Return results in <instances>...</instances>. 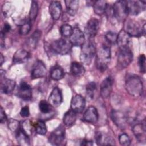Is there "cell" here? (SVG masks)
Listing matches in <instances>:
<instances>
[{"instance_id":"obj_19","label":"cell","mask_w":146,"mask_h":146,"mask_svg":"<svg viewBox=\"0 0 146 146\" xmlns=\"http://www.w3.org/2000/svg\"><path fill=\"white\" fill-rule=\"evenodd\" d=\"M63 98L60 90L58 87H55L51 91L48 100L50 104L54 107H58L62 102Z\"/></svg>"},{"instance_id":"obj_42","label":"cell","mask_w":146,"mask_h":146,"mask_svg":"<svg viewBox=\"0 0 146 146\" xmlns=\"http://www.w3.org/2000/svg\"><path fill=\"white\" fill-rule=\"evenodd\" d=\"M20 115L23 117H27L30 115V111L28 106H24L21 108L20 111Z\"/></svg>"},{"instance_id":"obj_11","label":"cell","mask_w":146,"mask_h":146,"mask_svg":"<svg viewBox=\"0 0 146 146\" xmlns=\"http://www.w3.org/2000/svg\"><path fill=\"white\" fill-rule=\"evenodd\" d=\"M132 131L136 139L142 143L145 142L146 134H145V120L141 123H137L133 124L132 127Z\"/></svg>"},{"instance_id":"obj_10","label":"cell","mask_w":146,"mask_h":146,"mask_svg":"<svg viewBox=\"0 0 146 146\" xmlns=\"http://www.w3.org/2000/svg\"><path fill=\"white\" fill-rule=\"evenodd\" d=\"M99 29V21L94 18H91L87 23L84 28L85 34L89 39L95 36Z\"/></svg>"},{"instance_id":"obj_18","label":"cell","mask_w":146,"mask_h":146,"mask_svg":"<svg viewBox=\"0 0 146 146\" xmlns=\"http://www.w3.org/2000/svg\"><path fill=\"white\" fill-rule=\"evenodd\" d=\"M116 43L119 48L130 47L131 36L124 30H121L117 34Z\"/></svg>"},{"instance_id":"obj_41","label":"cell","mask_w":146,"mask_h":146,"mask_svg":"<svg viewBox=\"0 0 146 146\" xmlns=\"http://www.w3.org/2000/svg\"><path fill=\"white\" fill-rule=\"evenodd\" d=\"M138 63L140 72L144 74L145 72V56L144 54H141L139 56Z\"/></svg>"},{"instance_id":"obj_12","label":"cell","mask_w":146,"mask_h":146,"mask_svg":"<svg viewBox=\"0 0 146 146\" xmlns=\"http://www.w3.org/2000/svg\"><path fill=\"white\" fill-rule=\"evenodd\" d=\"M111 117L115 124L120 129H124L127 123V118L121 111L113 110L111 113Z\"/></svg>"},{"instance_id":"obj_14","label":"cell","mask_w":146,"mask_h":146,"mask_svg":"<svg viewBox=\"0 0 146 146\" xmlns=\"http://www.w3.org/2000/svg\"><path fill=\"white\" fill-rule=\"evenodd\" d=\"M112 86L113 79L111 76H108L102 81L100 86V94L103 98H107L111 95Z\"/></svg>"},{"instance_id":"obj_27","label":"cell","mask_w":146,"mask_h":146,"mask_svg":"<svg viewBox=\"0 0 146 146\" xmlns=\"http://www.w3.org/2000/svg\"><path fill=\"white\" fill-rule=\"evenodd\" d=\"M16 139L18 144L21 145L27 146L30 145L29 135L21 128L17 132Z\"/></svg>"},{"instance_id":"obj_1","label":"cell","mask_w":146,"mask_h":146,"mask_svg":"<svg viewBox=\"0 0 146 146\" xmlns=\"http://www.w3.org/2000/svg\"><path fill=\"white\" fill-rule=\"evenodd\" d=\"M111 52L109 46L103 44L96 51L95 64L96 68L101 71H105L111 61Z\"/></svg>"},{"instance_id":"obj_46","label":"cell","mask_w":146,"mask_h":146,"mask_svg":"<svg viewBox=\"0 0 146 146\" xmlns=\"http://www.w3.org/2000/svg\"><path fill=\"white\" fill-rule=\"evenodd\" d=\"M3 60H4V57H3V56L2 55V54H1V66L2 65V64H3Z\"/></svg>"},{"instance_id":"obj_25","label":"cell","mask_w":146,"mask_h":146,"mask_svg":"<svg viewBox=\"0 0 146 146\" xmlns=\"http://www.w3.org/2000/svg\"><path fill=\"white\" fill-rule=\"evenodd\" d=\"M42 33L40 30H35L29 38L27 40V47L32 50L35 49L41 37Z\"/></svg>"},{"instance_id":"obj_24","label":"cell","mask_w":146,"mask_h":146,"mask_svg":"<svg viewBox=\"0 0 146 146\" xmlns=\"http://www.w3.org/2000/svg\"><path fill=\"white\" fill-rule=\"evenodd\" d=\"M15 86V82L13 80L4 78L1 79V91L3 94H8L11 92Z\"/></svg>"},{"instance_id":"obj_39","label":"cell","mask_w":146,"mask_h":146,"mask_svg":"<svg viewBox=\"0 0 146 146\" xmlns=\"http://www.w3.org/2000/svg\"><path fill=\"white\" fill-rule=\"evenodd\" d=\"M8 127L13 132H17L20 128L19 122L15 119H10L8 120Z\"/></svg>"},{"instance_id":"obj_30","label":"cell","mask_w":146,"mask_h":146,"mask_svg":"<svg viewBox=\"0 0 146 146\" xmlns=\"http://www.w3.org/2000/svg\"><path fill=\"white\" fill-rule=\"evenodd\" d=\"M107 4L106 1H96L94 2L93 4V8L94 12L99 15H101L103 14L107 9Z\"/></svg>"},{"instance_id":"obj_17","label":"cell","mask_w":146,"mask_h":146,"mask_svg":"<svg viewBox=\"0 0 146 146\" xmlns=\"http://www.w3.org/2000/svg\"><path fill=\"white\" fill-rule=\"evenodd\" d=\"M86 100L83 97L80 95L74 96L71 102V109L76 113H81L84 109Z\"/></svg>"},{"instance_id":"obj_15","label":"cell","mask_w":146,"mask_h":146,"mask_svg":"<svg viewBox=\"0 0 146 146\" xmlns=\"http://www.w3.org/2000/svg\"><path fill=\"white\" fill-rule=\"evenodd\" d=\"M18 96L25 101H29L32 98V90L30 86L26 82H21L18 88Z\"/></svg>"},{"instance_id":"obj_8","label":"cell","mask_w":146,"mask_h":146,"mask_svg":"<svg viewBox=\"0 0 146 146\" xmlns=\"http://www.w3.org/2000/svg\"><path fill=\"white\" fill-rule=\"evenodd\" d=\"M65 139V128L63 125H60L50 135L49 142L54 145H60Z\"/></svg>"},{"instance_id":"obj_43","label":"cell","mask_w":146,"mask_h":146,"mask_svg":"<svg viewBox=\"0 0 146 146\" xmlns=\"http://www.w3.org/2000/svg\"><path fill=\"white\" fill-rule=\"evenodd\" d=\"M11 30V26L10 25L7 23H5L4 24V26H3V28L1 31V37H3V36H5V34H7V33H9Z\"/></svg>"},{"instance_id":"obj_5","label":"cell","mask_w":146,"mask_h":146,"mask_svg":"<svg viewBox=\"0 0 146 146\" xmlns=\"http://www.w3.org/2000/svg\"><path fill=\"white\" fill-rule=\"evenodd\" d=\"M145 25L141 26L136 21L129 19L124 23V30L126 31L131 37H140L145 34Z\"/></svg>"},{"instance_id":"obj_6","label":"cell","mask_w":146,"mask_h":146,"mask_svg":"<svg viewBox=\"0 0 146 146\" xmlns=\"http://www.w3.org/2000/svg\"><path fill=\"white\" fill-rule=\"evenodd\" d=\"M71 46L72 44L70 41L66 39L61 38L54 40L50 45V48L54 53L63 55L70 51Z\"/></svg>"},{"instance_id":"obj_31","label":"cell","mask_w":146,"mask_h":146,"mask_svg":"<svg viewBox=\"0 0 146 146\" xmlns=\"http://www.w3.org/2000/svg\"><path fill=\"white\" fill-rule=\"evenodd\" d=\"M63 76L64 72L61 67L59 66H55L51 69L50 72V76L53 80H59L61 79Z\"/></svg>"},{"instance_id":"obj_38","label":"cell","mask_w":146,"mask_h":146,"mask_svg":"<svg viewBox=\"0 0 146 146\" xmlns=\"http://www.w3.org/2000/svg\"><path fill=\"white\" fill-rule=\"evenodd\" d=\"M117 34L112 31H108L105 35L106 40L110 44H115L116 43Z\"/></svg>"},{"instance_id":"obj_35","label":"cell","mask_w":146,"mask_h":146,"mask_svg":"<svg viewBox=\"0 0 146 146\" xmlns=\"http://www.w3.org/2000/svg\"><path fill=\"white\" fill-rule=\"evenodd\" d=\"M73 32L72 27L68 24H64L60 28V33L65 38L70 37Z\"/></svg>"},{"instance_id":"obj_4","label":"cell","mask_w":146,"mask_h":146,"mask_svg":"<svg viewBox=\"0 0 146 146\" xmlns=\"http://www.w3.org/2000/svg\"><path fill=\"white\" fill-rule=\"evenodd\" d=\"M132 60L133 53L130 47L119 48L117 58V67L119 70L126 68Z\"/></svg>"},{"instance_id":"obj_7","label":"cell","mask_w":146,"mask_h":146,"mask_svg":"<svg viewBox=\"0 0 146 146\" xmlns=\"http://www.w3.org/2000/svg\"><path fill=\"white\" fill-rule=\"evenodd\" d=\"M112 11L113 15L119 21H124L128 15L127 1H116L113 4Z\"/></svg>"},{"instance_id":"obj_3","label":"cell","mask_w":146,"mask_h":146,"mask_svg":"<svg viewBox=\"0 0 146 146\" xmlns=\"http://www.w3.org/2000/svg\"><path fill=\"white\" fill-rule=\"evenodd\" d=\"M96 47L94 43L91 40L85 41L82 45V50L80 54V59L83 64L89 65L96 54Z\"/></svg>"},{"instance_id":"obj_22","label":"cell","mask_w":146,"mask_h":146,"mask_svg":"<svg viewBox=\"0 0 146 146\" xmlns=\"http://www.w3.org/2000/svg\"><path fill=\"white\" fill-rule=\"evenodd\" d=\"M30 56V54L27 51L24 49H19L15 52L13 58V62L15 64L22 63L26 62L29 59Z\"/></svg>"},{"instance_id":"obj_44","label":"cell","mask_w":146,"mask_h":146,"mask_svg":"<svg viewBox=\"0 0 146 146\" xmlns=\"http://www.w3.org/2000/svg\"><path fill=\"white\" fill-rule=\"evenodd\" d=\"M6 121H7V116L6 115V113H5L3 109L2 108V107H1V114H0V122L1 124H3Z\"/></svg>"},{"instance_id":"obj_20","label":"cell","mask_w":146,"mask_h":146,"mask_svg":"<svg viewBox=\"0 0 146 146\" xmlns=\"http://www.w3.org/2000/svg\"><path fill=\"white\" fill-rule=\"evenodd\" d=\"M98 118V112L96 108L94 106L88 107L83 115V120L90 123H96Z\"/></svg>"},{"instance_id":"obj_40","label":"cell","mask_w":146,"mask_h":146,"mask_svg":"<svg viewBox=\"0 0 146 146\" xmlns=\"http://www.w3.org/2000/svg\"><path fill=\"white\" fill-rule=\"evenodd\" d=\"M119 141L120 144L124 146H128L131 144V140L128 135L126 133L121 134L119 136Z\"/></svg>"},{"instance_id":"obj_28","label":"cell","mask_w":146,"mask_h":146,"mask_svg":"<svg viewBox=\"0 0 146 146\" xmlns=\"http://www.w3.org/2000/svg\"><path fill=\"white\" fill-rule=\"evenodd\" d=\"M76 117L77 113L71 109L64 113L63 119V123L67 126H71L75 123Z\"/></svg>"},{"instance_id":"obj_13","label":"cell","mask_w":146,"mask_h":146,"mask_svg":"<svg viewBox=\"0 0 146 146\" xmlns=\"http://www.w3.org/2000/svg\"><path fill=\"white\" fill-rule=\"evenodd\" d=\"M46 67L43 62L38 60L34 64L31 71V79H38L44 77L46 75Z\"/></svg>"},{"instance_id":"obj_33","label":"cell","mask_w":146,"mask_h":146,"mask_svg":"<svg viewBox=\"0 0 146 146\" xmlns=\"http://www.w3.org/2000/svg\"><path fill=\"white\" fill-rule=\"evenodd\" d=\"M86 95L90 99H93L96 90V84L94 82H89L86 86Z\"/></svg>"},{"instance_id":"obj_9","label":"cell","mask_w":146,"mask_h":146,"mask_svg":"<svg viewBox=\"0 0 146 146\" xmlns=\"http://www.w3.org/2000/svg\"><path fill=\"white\" fill-rule=\"evenodd\" d=\"M145 1H127L128 14L137 15L145 9Z\"/></svg>"},{"instance_id":"obj_16","label":"cell","mask_w":146,"mask_h":146,"mask_svg":"<svg viewBox=\"0 0 146 146\" xmlns=\"http://www.w3.org/2000/svg\"><path fill=\"white\" fill-rule=\"evenodd\" d=\"M70 42L72 46H82L85 42L84 33L78 27H75L70 37Z\"/></svg>"},{"instance_id":"obj_45","label":"cell","mask_w":146,"mask_h":146,"mask_svg":"<svg viewBox=\"0 0 146 146\" xmlns=\"http://www.w3.org/2000/svg\"><path fill=\"white\" fill-rule=\"evenodd\" d=\"M93 144L92 141H88L87 140H84L82 142L81 145H92Z\"/></svg>"},{"instance_id":"obj_23","label":"cell","mask_w":146,"mask_h":146,"mask_svg":"<svg viewBox=\"0 0 146 146\" xmlns=\"http://www.w3.org/2000/svg\"><path fill=\"white\" fill-rule=\"evenodd\" d=\"M95 140L98 145H114L115 140L113 138L107 135L103 134L100 132L95 133Z\"/></svg>"},{"instance_id":"obj_29","label":"cell","mask_w":146,"mask_h":146,"mask_svg":"<svg viewBox=\"0 0 146 146\" xmlns=\"http://www.w3.org/2000/svg\"><path fill=\"white\" fill-rule=\"evenodd\" d=\"M66 9L69 15L74 16L76 14L79 8V1L68 0L65 1Z\"/></svg>"},{"instance_id":"obj_36","label":"cell","mask_w":146,"mask_h":146,"mask_svg":"<svg viewBox=\"0 0 146 146\" xmlns=\"http://www.w3.org/2000/svg\"><path fill=\"white\" fill-rule=\"evenodd\" d=\"M39 107L40 112L43 113H48L51 110V106L48 102L44 100H42L39 102Z\"/></svg>"},{"instance_id":"obj_26","label":"cell","mask_w":146,"mask_h":146,"mask_svg":"<svg viewBox=\"0 0 146 146\" xmlns=\"http://www.w3.org/2000/svg\"><path fill=\"white\" fill-rule=\"evenodd\" d=\"M71 74L75 77H80L85 73V69L83 66L77 62H74L71 63L70 67Z\"/></svg>"},{"instance_id":"obj_32","label":"cell","mask_w":146,"mask_h":146,"mask_svg":"<svg viewBox=\"0 0 146 146\" xmlns=\"http://www.w3.org/2000/svg\"><path fill=\"white\" fill-rule=\"evenodd\" d=\"M38 5L36 1H32L31 5L29 12V21L30 23L33 22L38 15Z\"/></svg>"},{"instance_id":"obj_34","label":"cell","mask_w":146,"mask_h":146,"mask_svg":"<svg viewBox=\"0 0 146 146\" xmlns=\"http://www.w3.org/2000/svg\"><path fill=\"white\" fill-rule=\"evenodd\" d=\"M35 128L36 133L39 135H43L46 133V132H47L46 125L44 122L42 120L38 121L35 123Z\"/></svg>"},{"instance_id":"obj_21","label":"cell","mask_w":146,"mask_h":146,"mask_svg":"<svg viewBox=\"0 0 146 146\" xmlns=\"http://www.w3.org/2000/svg\"><path fill=\"white\" fill-rule=\"evenodd\" d=\"M49 12L54 20L59 19L62 13L60 2L57 1H52L49 5Z\"/></svg>"},{"instance_id":"obj_2","label":"cell","mask_w":146,"mask_h":146,"mask_svg":"<svg viewBox=\"0 0 146 146\" xmlns=\"http://www.w3.org/2000/svg\"><path fill=\"white\" fill-rule=\"evenodd\" d=\"M125 89L127 92L133 97L141 96L143 92L142 80L137 75H128L125 79Z\"/></svg>"},{"instance_id":"obj_37","label":"cell","mask_w":146,"mask_h":146,"mask_svg":"<svg viewBox=\"0 0 146 146\" xmlns=\"http://www.w3.org/2000/svg\"><path fill=\"white\" fill-rule=\"evenodd\" d=\"M30 29H31V23L29 20L28 21L25 22L20 26L19 33L22 35H26L29 33Z\"/></svg>"}]
</instances>
